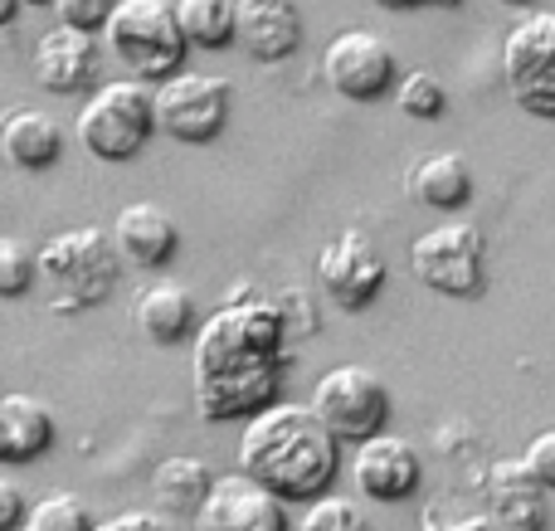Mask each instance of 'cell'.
<instances>
[{"instance_id":"f1b7e54d","label":"cell","mask_w":555,"mask_h":531,"mask_svg":"<svg viewBox=\"0 0 555 531\" xmlns=\"http://www.w3.org/2000/svg\"><path fill=\"white\" fill-rule=\"evenodd\" d=\"M273 308H278V318H283V332H287V341L293 337H317V298L312 293H302V288H287L283 298H273Z\"/></svg>"},{"instance_id":"5b68a950","label":"cell","mask_w":555,"mask_h":531,"mask_svg":"<svg viewBox=\"0 0 555 531\" xmlns=\"http://www.w3.org/2000/svg\"><path fill=\"white\" fill-rule=\"evenodd\" d=\"M78 142L98 161H132L156 132L152 117V88L137 78H113V83L93 88V98L78 113Z\"/></svg>"},{"instance_id":"3957f363","label":"cell","mask_w":555,"mask_h":531,"mask_svg":"<svg viewBox=\"0 0 555 531\" xmlns=\"http://www.w3.org/2000/svg\"><path fill=\"white\" fill-rule=\"evenodd\" d=\"M122 259L113 249V234L103 224H74V230L49 234L35 249V288L49 312L78 318L113 298Z\"/></svg>"},{"instance_id":"7c38bea8","label":"cell","mask_w":555,"mask_h":531,"mask_svg":"<svg viewBox=\"0 0 555 531\" xmlns=\"http://www.w3.org/2000/svg\"><path fill=\"white\" fill-rule=\"evenodd\" d=\"M351 483L371 503H404L420 493L424 483V458L410 439L400 435H375L365 444H356L351 454Z\"/></svg>"},{"instance_id":"d590c367","label":"cell","mask_w":555,"mask_h":531,"mask_svg":"<svg viewBox=\"0 0 555 531\" xmlns=\"http://www.w3.org/2000/svg\"><path fill=\"white\" fill-rule=\"evenodd\" d=\"M20 5H54V0H20Z\"/></svg>"},{"instance_id":"6da1fadb","label":"cell","mask_w":555,"mask_h":531,"mask_svg":"<svg viewBox=\"0 0 555 531\" xmlns=\"http://www.w3.org/2000/svg\"><path fill=\"white\" fill-rule=\"evenodd\" d=\"M287 332L273 298L254 283H234L224 302L191 337V396L205 425L254 419L278 405L287 371Z\"/></svg>"},{"instance_id":"8d00e7d4","label":"cell","mask_w":555,"mask_h":531,"mask_svg":"<svg viewBox=\"0 0 555 531\" xmlns=\"http://www.w3.org/2000/svg\"><path fill=\"white\" fill-rule=\"evenodd\" d=\"M502 5H531V0H502Z\"/></svg>"},{"instance_id":"9c48e42d","label":"cell","mask_w":555,"mask_h":531,"mask_svg":"<svg viewBox=\"0 0 555 531\" xmlns=\"http://www.w3.org/2000/svg\"><path fill=\"white\" fill-rule=\"evenodd\" d=\"M502 78L521 113L555 117V10H531L507 29Z\"/></svg>"},{"instance_id":"d6986e66","label":"cell","mask_w":555,"mask_h":531,"mask_svg":"<svg viewBox=\"0 0 555 531\" xmlns=\"http://www.w3.org/2000/svg\"><path fill=\"white\" fill-rule=\"evenodd\" d=\"M0 152H5L10 166L20 171H49L64 152V132L49 113H35V107H10L0 117Z\"/></svg>"},{"instance_id":"ffe728a7","label":"cell","mask_w":555,"mask_h":531,"mask_svg":"<svg viewBox=\"0 0 555 531\" xmlns=\"http://www.w3.org/2000/svg\"><path fill=\"white\" fill-rule=\"evenodd\" d=\"M54 444V415L35 396H0V468L35 464Z\"/></svg>"},{"instance_id":"8fae6325","label":"cell","mask_w":555,"mask_h":531,"mask_svg":"<svg viewBox=\"0 0 555 531\" xmlns=\"http://www.w3.org/2000/svg\"><path fill=\"white\" fill-rule=\"evenodd\" d=\"M317 283H322L326 302L341 312H361L385 288V254L375 249L371 234L341 230L322 254H317Z\"/></svg>"},{"instance_id":"7a4b0ae2","label":"cell","mask_w":555,"mask_h":531,"mask_svg":"<svg viewBox=\"0 0 555 531\" xmlns=\"http://www.w3.org/2000/svg\"><path fill=\"white\" fill-rule=\"evenodd\" d=\"M240 474L273 493L278 503H317L332 493L336 474H341V444L332 429L312 415V405L297 400H278L244 419L240 435Z\"/></svg>"},{"instance_id":"5bb4252c","label":"cell","mask_w":555,"mask_h":531,"mask_svg":"<svg viewBox=\"0 0 555 531\" xmlns=\"http://www.w3.org/2000/svg\"><path fill=\"white\" fill-rule=\"evenodd\" d=\"M234 44L259 64H283L302 44L297 0H234Z\"/></svg>"},{"instance_id":"e575fe53","label":"cell","mask_w":555,"mask_h":531,"mask_svg":"<svg viewBox=\"0 0 555 531\" xmlns=\"http://www.w3.org/2000/svg\"><path fill=\"white\" fill-rule=\"evenodd\" d=\"M15 15H20V0H0V29H5Z\"/></svg>"},{"instance_id":"1f68e13d","label":"cell","mask_w":555,"mask_h":531,"mask_svg":"<svg viewBox=\"0 0 555 531\" xmlns=\"http://www.w3.org/2000/svg\"><path fill=\"white\" fill-rule=\"evenodd\" d=\"M93 531H176V527L166 522L162 513H137V507H127V513H117V517H103Z\"/></svg>"},{"instance_id":"d4e9b609","label":"cell","mask_w":555,"mask_h":531,"mask_svg":"<svg viewBox=\"0 0 555 531\" xmlns=\"http://www.w3.org/2000/svg\"><path fill=\"white\" fill-rule=\"evenodd\" d=\"M395 107H400L404 117L434 122V117L449 113V88H443V78H434L429 68H414V74H404L400 83H395Z\"/></svg>"},{"instance_id":"83f0119b","label":"cell","mask_w":555,"mask_h":531,"mask_svg":"<svg viewBox=\"0 0 555 531\" xmlns=\"http://www.w3.org/2000/svg\"><path fill=\"white\" fill-rule=\"evenodd\" d=\"M424 531H502L482 507H459L453 497H434L424 507Z\"/></svg>"},{"instance_id":"f546056e","label":"cell","mask_w":555,"mask_h":531,"mask_svg":"<svg viewBox=\"0 0 555 531\" xmlns=\"http://www.w3.org/2000/svg\"><path fill=\"white\" fill-rule=\"evenodd\" d=\"M117 0H54V15L64 29H83V35H98V29L107 25V15H113Z\"/></svg>"},{"instance_id":"30bf717a","label":"cell","mask_w":555,"mask_h":531,"mask_svg":"<svg viewBox=\"0 0 555 531\" xmlns=\"http://www.w3.org/2000/svg\"><path fill=\"white\" fill-rule=\"evenodd\" d=\"M322 74L346 103H375V98L395 93L400 68H395V49L371 29H341L332 35L322 54Z\"/></svg>"},{"instance_id":"d6a6232c","label":"cell","mask_w":555,"mask_h":531,"mask_svg":"<svg viewBox=\"0 0 555 531\" xmlns=\"http://www.w3.org/2000/svg\"><path fill=\"white\" fill-rule=\"evenodd\" d=\"M25 513H29L25 493H20V488L10 483V478H0V531H20Z\"/></svg>"},{"instance_id":"ac0fdd59","label":"cell","mask_w":555,"mask_h":531,"mask_svg":"<svg viewBox=\"0 0 555 531\" xmlns=\"http://www.w3.org/2000/svg\"><path fill=\"white\" fill-rule=\"evenodd\" d=\"M132 318L142 327L146 341L156 347H181L185 337H195L201 327V308H195V293L181 283H146L132 302Z\"/></svg>"},{"instance_id":"2e32d148","label":"cell","mask_w":555,"mask_h":531,"mask_svg":"<svg viewBox=\"0 0 555 531\" xmlns=\"http://www.w3.org/2000/svg\"><path fill=\"white\" fill-rule=\"evenodd\" d=\"M107 234H113L117 259L132 263V269H162V263H171L176 249H181V230H176V220L152 200L122 205Z\"/></svg>"},{"instance_id":"52a82bcc","label":"cell","mask_w":555,"mask_h":531,"mask_svg":"<svg viewBox=\"0 0 555 531\" xmlns=\"http://www.w3.org/2000/svg\"><path fill=\"white\" fill-rule=\"evenodd\" d=\"M312 415L332 429L336 444H365L390 425V390L365 366H332L312 386Z\"/></svg>"},{"instance_id":"836d02e7","label":"cell","mask_w":555,"mask_h":531,"mask_svg":"<svg viewBox=\"0 0 555 531\" xmlns=\"http://www.w3.org/2000/svg\"><path fill=\"white\" fill-rule=\"evenodd\" d=\"M385 10H414V5H459V0H375Z\"/></svg>"},{"instance_id":"277c9868","label":"cell","mask_w":555,"mask_h":531,"mask_svg":"<svg viewBox=\"0 0 555 531\" xmlns=\"http://www.w3.org/2000/svg\"><path fill=\"white\" fill-rule=\"evenodd\" d=\"M103 39L113 59L137 78V83H166L185 68L181 25H176V0H117L103 25Z\"/></svg>"},{"instance_id":"4fadbf2b","label":"cell","mask_w":555,"mask_h":531,"mask_svg":"<svg viewBox=\"0 0 555 531\" xmlns=\"http://www.w3.org/2000/svg\"><path fill=\"white\" fill-rule=\"evenodd\" d=\"M195 531H287V507L244 474H215L195 513Z\"/></svg>"},{"instance_id":"7402d4cb","label":"cell","mask_w":555,"mask_h":531,"mask_svg":"<svg viewBox=\"0 0 555 531\" xmlns=\"http://www.w3.org/2000/svg\"><path fill=\"white\" fill-rule=\"evenodd\" d=\"M215 474L205 458H191V454H171L152 468V497L162 503V513L171 517H195L210 493Z\"/></svg>"},{"instance_id":"ba28073f","label":"cell","mask_w":555,"mask_h":531,"mask_svg":"<svg viewBox=\"0 0 555 531\" xmlns=\"http://www.w3.org/2000/svg\"><path fill=\"white\" fill-rule=\"evenodd\" d=\"M152 117L156 132H166L171 142L201 146L215 142L230 122V78L220 74H195V68H181L166 83L152 88Z\"/></svg>"},{"instance_id":"cb8c5ba5","label":"cell","mask_w":555,"mask_h":531,"mask_svg":"<svg viewBox=\"0 0 555 531\" xmlns=\"http://www.w3.org/2000/svg\"><path fill=\"white\" fill-rule=\"evenodd\" d=\"M93 513L78 493H44L35 507L25 513L20 531H93Z\"/></svg>"},{"instance_id":"e0dca14e","label":"cell","mask_w":555,"mask_h":531,"mask_svg":"<svg viewBox=\"0 0 555 531\" xmlns=\"http://www.w3.org/2000/svg\"><path fill=\"white\" fill-rule=\"evenodd\" d=\"M482 513L502 531H546V493L531 483L521 458H498L482 478Z\"/></svg>"},{"instance_id":"484cf974","label":"cell","mask_w":555,"mask_h":531,"mask_svg":"<svg viewBox=\"0 0 555 531\" xmlns=\"http://www.w3.org/2000/svg\"><path fill=\"white\" fill-rule=\"evenodd\" d=\"M297 531H375V522L365 517V507L356 503V497L326 493V497H317V503H307Z\"/></svg>"},{"instance_id":"4dcf8cb0","label":"cell","mask_w":555,"mask_h":531,"mask_svg":"<svg viewBox=\"0 0 555 531\" xmlns=\"http://www.w3.org/2000/svg\"><path fill=\"white\" fill-rule=\"evenodd\" d=\"M521 468L531 474V483H537L541 493H555V429H541V435L531 439L527 454H521Z\"/></svg>"},{"instance_id":"8992f818","label":"cell","mask_w":555,"mask_h":531,"mask_svg":"<svg viewBox=\"0 0 555 531\" xmlns=\"http://www.w3.org/2000/svg\"><path fill=\"white\" fill-rule=\"evenodd\" d=\"M410 269L429 293L482 298L488 293V239L473 220H443L414 239Z\"/></svg>"},{"instance_id":"4316f807","label":"cell","mask_w":555,"mask_h":531,"mask_svg":"<svg viewBox=\"0 0 555 531\" xmlns=\"http://www.w3.org/2000/svg\"><path fill=\"white\" fill-rule=\"evenodd\" d=\"M35 293V249L15 234H0V298Z\"/></svg>"},{"instance_id":"44dd1931","label":"cell","mask_w":555,"mask_h":531,"mask_svg":"<svg viewBox=\"0 0 555 531\" xmlns=\"http://www.w3.org/2000/svg\"><path fill=\"white\" fill-rule=\"evenodd\" d=\"M410 191L424 210L453 215L473 200V166L459 152H434L410 171Z\"/></svg>"},{"instance_id":"9a60e30c","label":"cell","mask_w":555,"mask_h":531,"mask_svg":"<svg viewBox=\"0 0 555 531\" xmlns=\"http://www.w3.org/2000/svg\"><path fill=\"white\" fill-rule=\"evenodd\" d=\"M29 64H35V83L44 88V93H83V88H93L98 78V39L83 35V29H44V35L35 39V54H29Z\"/></svg>"},{"instance_id":"603a6c76","label":"cell","mask_w":555,"mask_h":531,"mask_svg":"<svg viewBox=\"0 0 555 531\" xmlns=\"http://www.w3.org/2000/svg\"><path fill=\"white\" fill-rule=\"evenodd\" d=\"M176 25L191 49H230L234 0H176Z\"/></svg>"}]
</instances>
